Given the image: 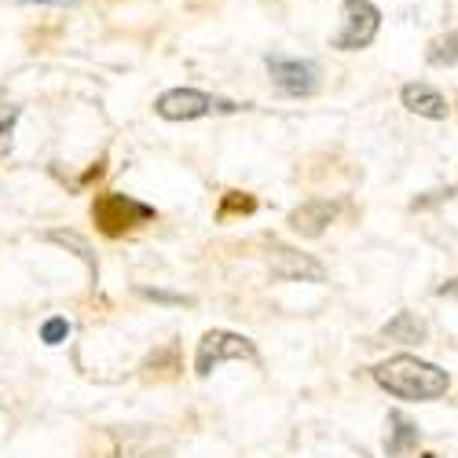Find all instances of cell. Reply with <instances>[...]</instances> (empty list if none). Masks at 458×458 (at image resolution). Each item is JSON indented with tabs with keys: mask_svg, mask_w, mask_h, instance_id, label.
Wrapping results in <instances>:
<instances>
[{
	"mask_svg": "<svg viewBox=\"0 0 458 458\" xmlns=\"http://www.w3.org/2000/svg\"><path fill=\"white\" fill-rule=\"evenodd\" d=\"M374 381L386 393L400 396V400H437L447 393L451 377L447 370H440L437 363H426L418 356H393L381 367H374Z\"/></svg>",
	"mask_w": 458,
	"mask_h": 458,
	"instance_id": "1",
	"label": "cell"
},
{
	"mask_svg": "<svg viewBox=\"0 0 458 458\" xmlns=\"http://www.w3.org/2000/svg\"><path fill=\"white\" fill-rule=\"evenodd\" d=\"M377 30H381V12L370 0H341V30L330 37V48L337 52L370 48Z\"/></svg>",
	"mask_w": 458,
	"mask_h": 458,
	"instance_id": "2",
	"label": "cell"
},
{
	"mask_svg": "<svg viewBox=\"0 0 458 458\" xmlns=\"http://www.w3.org/2000/svg\"><path fill=\"white\" fill-rule=\"evenodd\" d=\"M92 220L99 224L103 235L118 239V235L132 232V227L155 220V206H143L129 195H118V191H106V195H99L96 206H92Z\"/></svg>",
	"mask_w": 458,
	"mask_h": 458,
	"instance_id": "3",
	"label": "cell"
},
{
	"mask_svg": "<svg viewBox=\"0 0 458 458\" xmlns=\"http://www.w3.org/2000/svg\"><path fill=\"white\" fill-rule=\"evenodd\" d=\"M264 66L272 73V85L290 99H309L319 92V66L297 55H264Z\"/></svg>",
	"mask_w": 458,
	"mask_h": 458,
	"instance_id": "4",
	"label": "cell"
},
{
	"mask_svg": "<svg viewBox=\"0 0 458 458\" xmlns=\"http://www.w3.org/2000/svg\"><path fill=\"white\" fill-rule=\"evenodd\" d=\"M155 110H158V118H165V122H195V118H206V114H213V110L232 114L239 106L227 103V99H216L209 92H199V89H169V92L158 96Z\"/></svg>",
	"mask_w": 458,
	"mask_h": 458,
	"instance_id": "5",
	"label": "cell"
},
{
	"mask_svg": "<svg viewBox=\"0 0 458 458\" xmlns=\"http://www.w3.org/2000/svg\"><path fill=\"white\" fill-rule=\"evenodd\" d=\"M257 349L253 341L242 337V334H232V330H209L202 341H199V352H195V370L206 377L213 374L220 363L227 360H253Z\"/></svg>",
	"mask_w": 458,
	"mask_h": 458,
	"instance_id": "6",
	"label": "cell"
},
{
	"mask_svg": "<svg viewBox=\"0 0 458 458\" xmlns=\"http://www.w3.org/2000/svg\"><path fill=\"white\" fill-rule=\"evenodd\" d=\"M268 268L276 279H286V283H323L327 272L323 264L309 253H301L293 246H283V242H272L268 246Z\"/></svg>",
	"mask_w": 458,
	"mask_h": 458,
	"instance_id": "7",
	"label": "cell"
},
{
	"mask_svg": "<svg viewBox=\"0 0 458 458\" xmlns=\"http://www.w3.org/2000/svg\"><path fill=\"white\" fill-rule=\"evenodd\" d=\"M337 216V202H330V199H312V202H304V206H297L293 213H290V227L297 235H304V239H316V235H323L327 232V224Z\"/></svg>",
	"mask_w": 458,
	"mask_h": 458,
	"instance_id": "8",
	"label": "cell"
},
{
	"mask_svg": "<svg viewBox=\"0 0 458 458\" xmlns=\"http://www.w3.org/2000/svg\"><path fill=\"white\" fill-rule=\"evenodd\" d=\"M400 99H403V106H407L411 114H418V118H429V122H444V118H447V99H444L433 85H426V81L403 85Z\"/></svg>",
	"mask_w": 458,
	"mask_h": 458,
	"instance_id": "9",
	"label": "cell"
},
{
	"mask_svg": "<svg viewBox=\"0 0 458 458\" xmlns=\"http://www.w3.org/2000/svg\"><path fill=\"white\" fill-rule=\"evenodd\" d=\"M418 437H422V429H418L403 411H393V414H389V437H386L389 458H407V454L418 447Z\"/></svg>",
	"mask_w": 458,
	"mask_h": 458,
	"instance_id": "10",
	"label": "cell"
},
{
	"mask_svg": "<svg viewBox=\"0 0 458 458\" xmlns=\"http://www.w3.org/2000/svg\"><path fill=\"white\" fill-rule=\"evenodd\" d=\"M381 337L400 341V345H422V341L429 337V327H426V319H418L414 312H396L386 327H381Z\"/></svg>",
	"mask_w": 458,
	"mask_h": 458,
	"instance_id": "11",
	"label": "cell"
},
{
	"mask_svg": "<svg viewBox=\"0 0 458 458\" xmlns=\"http://www.w3.org/2000/svg\"><path fill=\"white\" fill-rule=\"evenodd\" d=\"M426 59H429V66H458V30L437 37L426 52Z\"/></svg>",
	"mask_w": 458,
	"mask_h": 458,
	"instance_id": "12",
	"label": "cell"
},
{
	"mask_svg": "<svg viewBox=\"0 0 458 458\" xmlns=\"http://www.w3.org/2000/svg\"><path fill=\"white\" fill-rule=\"evenodd\" d=\"M19 106H0V158L12 150L15 143V125H19Z\"/></svg>",
	"mask_w": 458,
	"mask_h": 458,
	"instance_id": "13",
	"label": "cell"
},
{
	"mask_svg": "<svg viewBox=\"0 0 458 458\" xmlns=\"http://www.w3.org/2000/svg\"><path fill=\"white\" fill-rule=\"evenodd\" d=\"M48 239H52V242H63V246H73V250H78V257L96 268V257H92V250H89V242H85V239H78L73 232H52Z\"/></svg>",
	"mask_w": 458,
	"mask_h": 458,
	"instance_id": "14",
	"label": "cell"
},
{
	"mask_svg": "<svg viewBox=\"0 0 458 458\" xmlns=\"http://www.w3.org/2000/svg\"><path fill=\"white\" fill-rule=\"evenodd\" d=\"M66 334H70V323L63 316H55V319H48L41 327V341H45V345H59V341H66Z\"/></svg>",
	"mask_w": 458,
	"mask_h": 458,
	"instance_id": "15",
	"label": "cell"
},
{
	"mask_svg": "<svg viewBox=\"0 0 458 458\" xmlns=\"http://www.w3.org/2000/svg\"><path fill=\"white\" fill-rule=\"evenodd\" d=\"M232 209H235V213H253V209H257V202H253L250 195H239V191H232V195L224 199V209H220V216H227Z\"/></svg>",
	"mask_w": 458,
	"mask_h": 458,
	"instance_id": "16",
	"label": "cell"
},
{
	"mask_svg": "<svg viewBox=\"0 0 458 458\" xmlns=\"http://www.w3.org/2000/svg\"><path fill=\"white\" fill-rule=\"evenodd\" d=\"M140 293L150 301H162V304H191L183 293H165V290H140Z\"/></svg>",
	"mask_w": 458,
	"mask_h": 458,
	"instance_id": "17",
	"label": "cell"
},
{
	"mask_svg": "<svg viewBox=\"0 0 458 458\" xmlns=\"http://www.w3.org/2000/svg\"><path fill=\"white\" fill-rule=\"evenodd\" d=\"M19 4H41V8H52V4H73V0H19Z\"/></svg>",
	"mask_w": 458,
	"mask_h": 458,
	"instance_id": "18",
	"label": "cell"
},
{
	"mask_svg": "<svg viewBox=\"0 0 458 458\" xmlns=\"http://www.w3.org/2000/svg\"><path fill=\"white\" fill-rule=\"evenodd\" d=\"M440 297H458V279L444 283V286H440Z\"/></svg>",
	"mask_w": 458,
	"mask_h": 458,
	"instance_id": "19",
	"label": "cell"
},
{
	"mask_svg": "<svg viewBox=\"0 0 458 458\" xmlns=\"http://www.w3.org/2000/svg\"><path fill=\"white\" fill-rule=\"evenodd\" d=\"M360 458H367V454H360Z\"/></svg>",
	"mask_w": 458,
	"mask_h": 458,
	"instance_id": "20",
	"label": "cell"
}]
</instances>
